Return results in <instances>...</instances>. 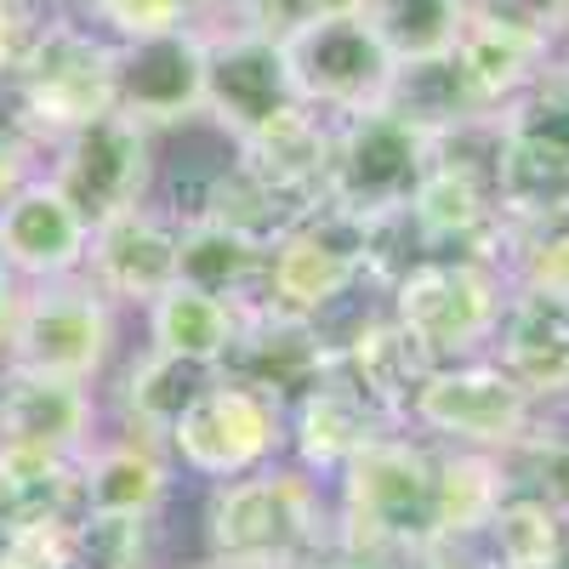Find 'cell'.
Returning <instances> with one entry per match:
<instances>
[{
	"instance_id": "1",
	"label": "cell",
	"mask_w": 569,
	"mask_h": 569,
	"mask_svg": "<svg viewBox=\"0 0 569 569\" xmlns=\"http://www.w3.org/2000/svg\"><path fill=\"white\" fill-rule=\"evenodd\" d=\"M337 547V507L308 467H262L211 485L206 563L211 569H308Z\"/></svg>"
},
{
	"instance_id": "2",
	"label": "cell",
	"mask_w": 569,
	"mask_h": 569,
	"mask_svg": "<svg viewBox=\"0 0 569 569\" xmlns=\"http://www.w3.org/2000/svg\"><path fill=\"white\" fill-rule=\"evenodd\" d=\"M337 547L370 558H416L439 541V445L399 427L337 479Z\"/></svg>"
},
{
	"instance_id": "3",
	"label": "cell",
	"mask_w": 569,
	"mask_h": 569,
	"mask_svg": "<svg viewBox=\"0 0 569 569\" xmlns=\"http://www.w3.org/2000/svg\"><path fill=\"white\" fill-rule=\"evenodd\" d=\"M114 109V40L86 18H46L12 74L18 137L52 149Z\"/></svg>"
},
{
	"instance_id": "4",
	"label": "cell",
	"mask_w": 569,
	"mask_h": 569,
	"mask_svg": "<svg viewBox=\"0 0 569 569\" xmlns=\"http://www.w3.org/2000/svg\"><path fill=\"white\" fill-rule=\"evenodd\" d=\"M507 297L512 273L485 257H421L388 291V313L427 348L433 365H456L490 353Z\"/></svg>"
},
{
	"instance_id": "5",
	"label": "cell",
	"mask_w": 569,
	"mask_h": 569,
	"mask_svg": "<svg viewBox=\"0 0 569 569\" xmlns=\"http://www.w3.org/2000/svg\"><path fill=\"white\" fill-rule=\"evenodd\" d=\"M547 421H552V405H541L518 376H507L485 353V359L433 365V376L421 382L405 427H416L427 445L507 456L512 445H525Z\"/></svg>"
},
{
	"instance_id": "6",
	"label": "cell",
	"mask_w": 569,
	"mask_h": 569,
	"mask_svg": "<svg viewBox=\"0 0 569 569\" xmlns=\"http://www.w3.org/2000/svg\"><path fill=\"white\" fill-rule=\"evenodd\" d=\"M114 353H120V308L86 273L23 284V302L7 337V365L69 376V382L91 388L114 365Z\"/></svg>"
},
{
	"instance_id": "7",
	"label": "cell",
	"mask_w": 569,
	"mask_h": 569,
	"mask_svg": "<svg viewBox=\"0 0 569 569\" xmlns=\"http://www.w3.org/2000/svg\"><path fill=\"white\" fill-rule=\"evenodd\" d=\"M439 137L421 131L410 114L393 103L337 120L330 137V177H325V200L353 217H388L405 211L410 194L421 188L427 166H433Z\"/></svg>"
},
{
	"instance_id": "8",
	"label": "cell",
	"mask_w": 569,
	"mask_h": 569,
	"mask_svg": "<svg viewBox=\"0 0 569 569\" xmlns=\"http://www.w3.org/2000/svg\"><path fill=\"white\" fill-rule=\"evenodd\" d=\"M177 472H194L206 485H228L262 472L284 456V410L228 376H211V388L182 410L166 439Z\"/></svg>"
},
{
	"instance_id": "9",
	"label": "cell",
	"mask_w": 569,
	"mask_h": 569,
	"mask_svg": "<svg viewBox=\"0 0 569 569\" xmlns=\"http://www.w3.org/2000/svg\"><path fill=\"white\" fill-rule=\"evenodd\" d=\"M365 284V217L319 206L302 222H291L268 246V279H262V308L325 319L342 308Z\"/></svg>"
},
{
	"instance_id": "10",
	"label": "cell",
	"mask_w": 569,
	"mask_h": 569,
	"mask_svg": "<svg viewBox=\"0 0 569 569\" xmlns=\"http://www.w3.org/2000/svg\"><path fill=\"white\" fill-rule=\"evenodd\" d=\"M46 154H52L46 177L63 188L69 206L91 228L154 200V131L137 126L120 109H109V114H98L91 126L69 131Z\"/></svg>"
},
{
	"instance_id": "11",
	"label": "cell",
	"mask_w": 569,
	"mask_h": 569,
	"mask_svg": "<svg viewBox=\"0 0 569 569\" xmlns=\"http://www.w3.org/2000/svg\"><path fill=\"white\" fill-rule=\"evenodd\" d=\"M284 52H291L302 103L325 120H353L393 103L399 58L388 52L370 18H319L297 40H284Z\"/></svg>"
},
{
	"instance_id": "12",
	"label": "cell",
	"mask_w": 569,
	"mask_h": 569,
	"mask_svg": "<svg viewBox=\"0 0 569 569\" xmlns=\"http://www.w3.org/2000/svg\"><path fill=\"white\" fill-rule=\"evenodd\" d=\"M206 69H211V29L182 23L166 34L114 40V109L137 126L177 131L206 120Z\"/></svg>"
},
{
	"instance_id": "13",
	"label": "cell",
	"mask_w": 569,
	"mask_h": 569,
	"mask_svg": "<svg viewBox=\"0 0 569 569\" xmlns=\"http://www.w3.org/2000/svg\"><path fill=\"white\" fill-rule=\"evenodd\" d=\"M302 103L291 52L268 34H251L240 23L211 29V69H206V120L233 142L257 137L279 114H291Z\"/></svg>"
},
{
	"instance_id": "14",
	"label": "cell",
	"mask_w": 569,
	"mask_h": 569,
	"mask_svg": "<svg viewBox=\"0 0 569 569\" xmlns=\"http://www.w3.org/2000/svg\"><path fill=\"white\" fill-rule=\"evenodd\" d=\"M330 370H337V337L325 330V319H302V313H279V308L251 302L217 376L273 399L279 410H291Z\"/></svg>"
},
{
	"instance_id": "15",
	"label": "cell",
	"mask_w": 569,
	"mask_h": 569,
	"mask_svg": "<svg viewBox=\"0 0 569 569\" xmlns=\"http://www.w3.org/2000/svg\"><path fill=\"white\" fill-rule=\"evenodd\" d=\"M177 257H182V222L149 200V206L120 211L91 228L86 279L114 308H149L177 284Z\"/></svg>"
},
{
	"instance_id": "16",
	"label": "cell",
	"mask_w": 569,
	"mask_h": 569,
	"mask_svg": "<svg viewBox=\"0 0 569 569\" xmlns=\"http://www.w3.org/2000/svg\"><path fill=\"white\" fill-rule=\"evenodd\" d=\"M330 137H337V120H325L319 109L297 103L291 114H279L257 137L233 142V166H240L262 194L279 206L284 222H302L308 211L325 206Z\"/></svg>"
},
{
	"instance_id": "17",
	"label": "cell",
	"mask_w": 569,
	"mask_h": 569,
	"mask_svg": "<svg viewBox=\"0 0 569 569\" xmlns=\"http://www.w3.org/2000/svg\"><path fill=\"white\" fill-rule=\"evenodd\" d=\"M86 251H91V222L69 206V194L46 171L29 177L0 206V262L23 284L86 273Z\"/></svg>"
},
{
	"instance_id": "18",
	"label": "cell",
	"mask_w": 569,
	"mask_h": 569,
	"mask_svg": "<svg viewBox=\"0 0 569 569\" xmlns=\"http://www.w3.org/2000/svg\"><path fill=\"white\" fill-rule=\"evenodd\" d=\"M91 439H98V399L86 382L0 365V445L86 456Z\"/></svg>"
},
{
	"instance_id": "19",
	"label": "cell",
	"mask_w": 569,
	"mask_h": 569,
	"mask_svg": "<svg viewBox=\"0 0 569 569\" xmlns=\"http://www.w3.org/2000/svg\"><path fill=\"white\" fill-rule=\"evenodd\" d=\"M337 376L370 410H382L393 427H405L421 382L433 376V359L393 313H365L337 337Z\"/></svg>"
},
{
	"instance_id": "20",
	"label": "cell",
	"mask_w": 569,
	"mask_h": 569,
	"mask_svg": "<svg viewBox=\"0 0 569 569\" xmlns=\"http://www.w3.org/2000/svg\"><path fill=\"white\" fill-rule=\"evenodd\" d=\"M388 433H399V427L382 410H370L337 370L284 410V450H291L297 467H308L313 479H337L348 461H359Z\"/></svg>"
},
{
	"instance_id": "21",
	"label": "cell",
	"mask_w": 569,
	"mask_h": 569,
	"mask_svg": "<svg viewBox=\"0 0 569 569\" xmlns=\"http://www.w3.org/2000/svg\"><path fill=\"white\" fill-rule=\"evenodd\" d=\"M490 359L507 376H518L541 405L569 399V297L512 284L501 325H496V342H490Z\"/></svg>"
},
{
	"instance_id": "22",
	"label": "cell",
	"mask_w": 569,
	"mask_h": 569,
	"mask_svg": "<svg viewBox=\"0 0 569 569\" xmlns=\"http://www.w3.org/2000/svg\"><path fill=\"white\" fill-rule=\"evenodd\" d=\"M558 34H541L530 23H512L501 12H485V7H472L467 18V34L456 46V63L461 74L472 80V91H479V103L490 114H501L518 91H530L552 63H558Z\"/></svg>"
},
{
	"instance_id": "23",
	"label": "cell",
	"mask_w": 569,
	"mask_h": 569,
	"mask_svg": "<svg viewBox=\"0 0 569 569\" xmlns=\"http://www.w3.org/2000/svg\"><path fill=\"white\" fill-rule=\"evenodd\" d=\"M177 485V461L166 445L137 433H98L80 456V501L86 512H120V518H160Z\"/></svg>"
},
{
	"instance_id": "24",
	"label": "cell",
	"mask_w": 569,
	"mask_h": 569,
	"mask_svg": "<svg viewBox=\"0 0 569 569\" xmlns=\"http://www.w3.org/2000/svg\"><path fill=\"white\" fill-rule=\"evenodd\" d=\"M80 512V456L0 445V530H7V541L34 530H63Z\"/></svg>"
},
{
	"instance_id": "25",
	"label": "cell",
	"mask_w": 569,
	"mask_h": 569,
	"mask_svg": "<svg viewBox=\"0 0 569 569\" xmlns=\"http://www.w3.org/2000/svg\"><path fill=\"white\" fill-rule=\"evenodd\" d=\"M211 376L217 370H200V365H188L177 353H160V348L131 353L114 376V427L120 433L166 445L171 427L182 421V410L211 388Z\"/></svg>"
},
{
	"instance_id": "26",
	"label": "cell",
	"mask_w": 569,
	"mask_h": 569,
	"mask_svg": "<svg viewBox=\"0 0 569 569\" xmlns=\"http://www.w3.org/2000/svg\"><path fill=\"white\" fill-rule=\"evenodd\" d=\"M262 279H268V240H257L246 228L211 222V217L182 222L177 284H194L206 297L251 308V302H262Z\"/></svg>"
},
{
	"instance_id": "27",
	"label": "cell",
	"mask_w": 569,
	"mask_h": 569,
	"mask_svg": "<svg viewBox=\"0 0 569 569\" xmlns=\"http://www.w3.org/2000/svg\"><path fill=\"white\" fill-rule=\"evenodd\" d=\"M142 319H149V348L177 353V359L200 365V370H222L233 337H240L246 308H233L222 297H206V291H194V284H171L166 297H154L149 308H142Z\"/></svg>"
},
{
	"instance_id": "28",
	"label": "cell",
	"mask_w": 569,
	"mask_h": 569,
	"mask_svg": "<svg viewBox=\"0 0 569 569\" xmlns=\"http://www.w3.org/2000/svg\"><path fill=\"white\" fill-rule=\"evenodd\" d=\"M496 569H563L569 563V507L512 490L479 541Z\"/></svg>"
},
{
	"instance_id": "29",
	"label": "cell",
	"mask_w": 569,
	"mask_h": 569,
	"mask_svg": "<svg viewBox=\"0 0 569 569\" xmlns=\"http://www.w3.org/2000/svg\"><path fill=\"white\" fill-rule=\"evenodd\" d=\"M512 496L507 467L490 450L439 445V541H485L496 507Z\"/></svg>"
},
{
	"instance_id": "30",
	"label": "cell",
	"mask_w": 569,
	"mask_h": 569,
	"mask_svg": "<svg viewBox=\"0 0 569 569\" xmlns=\"http://www.w3.org/2000/svg\"><path fill=\"white\" fill-rule=\"evenodd\" d=\"M365 18L388 40L399 69H410V63H439L456 52L472 18V0H370Z\"/></svg>"
},
{
	"instance_id": "31",
	"label": "cell",
	"mask_w": 569,
	"mask_h": 569,
	"mask_svg": "<svg viewBox=\"0 0 569 569\" xmlns=\"http://www.w3.org/2000/svg\"><path fill=\"white\" fill-rule=\"evenodd\" d=\"M393 109H399V114H410L421 131H433V137H456V131H467V126L496 120V114L479 103L472 80L461 74L456 52H450V58H439V63H410V69H399Z\"/></svg>"
},
{
	"instance_id": "32",
	"label": "cell",
	"mask_w": 569,
	"mask_h": 569,
	"mask_svg": "<svg viewBox=\"0 0 569 569\" xmlns=\"http://www.w3.org/2000/svg\"><path fill=\"white\" fill-rule=\"evenodd\" d=\"M74 12L91 29H103L109 40H142V34L182 29V23L217 29V18H222L217 0H74Z\"/></svg>"
},
{
	"instance_id": "33",
	"label": "cell",
	"mask_w": 569,
	"mask_h": 569,
	"mask_svg": "<svg viewBox=\"0 0 569 569\" xmlns=\"http://www.w3.org/2000/svg\"><path fill=\"white\" fill-rule=\"evenodd\" d=\"M154 518L80 512L69 525V569H149Z\"/></svg>"
},
{
	"instance_id": "34",
	"label": "cell",
	"mask_w": 569,
	"mask_h": 569,
	"mask_svg": "<svg viewBox=\"0 0 569 569\" xmlns=\"http://www.w3.org/2000/svg\"><path fill=\"white\" fill-rule=\"evenodd\" d=\"M512 284H525V291H552V297H569V217L541 228L536 240L512 257Z\"/></svg>"
},
{
	"instance_id": "35",
	"label": "cell",
	"mask_w": 569,
	"mask_h": 569,
	"mask_svg": "<svg viewBox=\"0 0 569 569\" xmlns=\"http://www.w3.org/2000/svg\"><path fill=\"white\" fill-rule=\"evenodd\" d=\"M222 23H240L251 34H268V40H297L308 23H319L313 0H228Z\"/></svg>"
},
{
	"instance_id": "36",
	"label": "cell",
	"mask_w": 569,
	"mask_h": 569,
	"mask_svg": "<svg viewBox=\"0 0 569 569\" xmlns=\"http://www.w3.org/2000/svg\"><path fill=\"white\" fill-rule=\"evenodd\" d=\"M472 7H485V12H501L512 23H530L541 34H569V0H472Z\"/></svg>"
},
{
	"instance_id": "37",
	"label": "cell",
	"mask_w": 569,
	"mask_h": 569,
	"mask_svg": "<svg viewBox=\"0 0 569 569\" xmlns=\"http://www.w3.org/2000/svg\"><path fill=\"white\" fill-rule=\"evenodd\" d=\"M40 149L29 137H18V131H0V206H7L18 188L29 182V177H40Z\"/></svg>"
},
{
	"instance_id": "38",
	"label": "cell",
	"mask_w": 569,
	"mask_h": 569,
	"mask_svg": "<svg viewBox=\"0 0 569 569\" xmlns=\"http://www.w3.org/2000/svg\"><path fill=\"white\" fill-rule=\"evenodd\" d=\"M405 569H496L479 541H433L427 552L405 558Z\"/></svg>"
},
{
	"instance_id": "39",
	"label": "cell",
	"mask_w": 569,
	"mask_h": 569,
	"mask_svg": "<svg viewBox=\"0 0 569 569\" xmlns=\"http://www.w3.org/2000/svg\"><path fill=\"white\" fill-rule=\"evenodd\" d=\"M18 302H23V279L0 262V353H7V337H12V319H18Z\"/></svg>"
},
{
	"instance_id": "40",
	"label": "cell",
	"mask_w": 569,
	"mask_h": 569,
	"mask_svg": "<svg viewBox=\"0 0 569 569\" xmlns=\"http://www.w3.org/2000/svg\"><path fill=\"white\" fill-rule=\"evenodd\" d=\"M308 569H405L399 558H370V552H348V547H330L319 563H308Z\"/></svg>"
},
{
	"instance_id": "41",
	"label": "cell",
	"mask_w": 569,
	"mask_h": 569,
	"mask_svg": "<svg viewBox=\"0 0 569 569\" xmlns=\"http://www.w3.org/2000/svg\"><path fill=\"white\" fill-rule=\"evenodd\" d=\"M313 12L319 18H365L370 0H313Z\"/></svg>"
},
{
	"instance_id": "42",
	"label": "cell",
	"mask_w": 569,
	"mask_h": 569,
	"mask_svg": "<svg viewBox=\"0 0 569 569\" xmlns=\"http://www.w3.org/2000/svg\"><path fill=\"white\" fill-rule=\"evenodd\" d=\"M0 131H18V114H12V86H0Z\"/></svg>"
},
{
	"instance_id": "43",
	"label": "cell",
	"mask_w": 569,
	"mask_h": 569,
	"mask_svg": "<svg viewBox=\"0 0 569 569\" xmlns=\"http://www.w3.org/2000/svg\"><path fill=\"white\" fill-rule=\"evenodd\" d=\"M558 63L569 69V34H563V46H558Z\"/></svg>"
},
{
	"instance_id": "44",
	"label": "cell",
	"mask_w": 569,
	"mask_h": 569,
	"mask_svg": "<svg viewBox=\"0 0 569 569\" xmlns=\"http://www.w3.org/2000/svg\"><path fill=\"white\" fill-rule=\"evenodd\" d=\"M217 7H222V12H228V0H217Z\"/></svg>"
},
{
	"instance_id": "45",
	"label": "cell",
	"mask_w": 569,
	"mask_h": 569,
	"mask_svg": "<svg viewBox=\"0 0 569 569\" xmlns=\"http://www.w3.org/2000/svg\"><path fill=\"white\" fill-rule=\"evenodd\" d=\"M0 541H7V530H0Z\"/></svg>"
},
{
	"instance_id": "46",
	"label": "cell",
	"mask_w": 569,
	"mask_h": 569,
	"mask_svg": "<svg viewBox=\"0 0 569 569\" xmlns=\"http://www.w3.org/2000/svg\"><path fill=\"white\" fill-rule=\"evenodd\" d=\"M206 569H211V563H206Z\"/></svg>"
},
{
	"instance_id": "47",
	"label": "cell",
	"mask_w": 569,
	"mask_h": 569,
	"mask_svg": "<svg viewBox=\"0 0 569 569\" xmlns=\"http://www.w3.org/2000/svg\"><path fill=\"white\" fill-rule=\"evenodd\" d=\"M563 569H569V563H563Z\"/></svg>"
}]
</instances>
